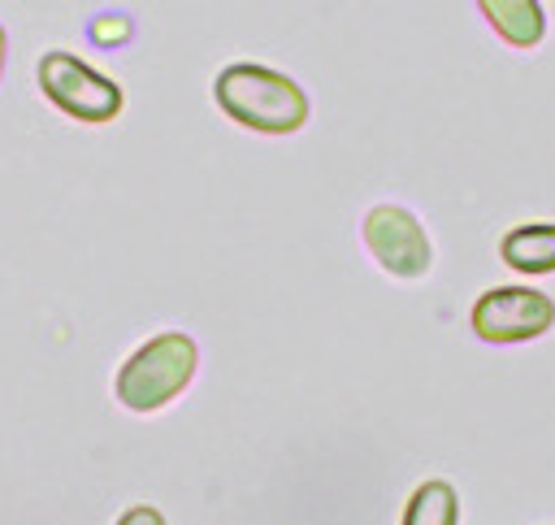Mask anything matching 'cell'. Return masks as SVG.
Segmentation results:
<instances>
[{"mask_svg":"<svg viewBox=\"0 0 555 525\" xmlns=\"http://www.w3.org/2000/svg\"><path fill=\"white\" fill-rule=\"evenodd\" d=\"M212 100L234 126L256 135H295L308 126V113H312L308 91L291 74L269 69L260 61L221 65L212 78Z\"/></svg>","mask_w":555,"mask_h":525,"instance_id":"6da1fadb","label":"cell"},{"mask_svg":"<svg viewBox=\"0 0 555 525\" xmlns=\"http://www.w3.org/2000/svg\"><path fill=\"white\" fill-rule=\"evenodd\" d=\"M195 369H199V343L186 330H160L117 364L113 399L134 417H152L191 386Z\"/></svg>","mask_w":555,"mask_h":525,"instance_id":"7a4b0ae2","label":"cell"},{"mask_svg":"<svg viewBox=\"0 0 555 525\" xmlns=\"http://www.w3.org/2000/svg\"><path fill=\"white\" fill-rule=\"evenodd\" d=\"M35 87L56 113H65L69 121H82V126H108L126 104L117 78H108L104 69L87 65L82 56L65 52V48H48L35 61Z\"/></svg>","mask_w":555,"mask_h":525,"instance_id":"3957f363","label":"cell"},{"mask_svg":"<svg viewBox=\"0 0 555 525\" xmlns=\"http://www.w3.org/2000/svg\"><path fill=\"white\" fill-rule=\"evenodd\" d=\"M468 325L490 347L533 343L555 325V299L538 286H490L473 299Z\"/></svg>","mask_w":555,"mask_h":525,"instance_id":"277c9868","label":"cell"},{"mask_svg":"<svg viewBox=\"0 0 555 525\" xmlns=\"http://www.w3.org/2000/svg\"><path fill=\"white\" fill-rule=\"evenodd\" d=\"M360 239H364V252L373 256V265L399 282H416L434 265V243H429L421 217L408 213L403 204H373L360 221Z\"/></svg>","mask_w":555,"mask_h":525,"instance_id":"5b68a950","label":"cell"},{"mask_svg":"<svg viewBox=\"0 0 555 525\" xmlns=\"http://www.w3.org/2000/svg\"><path fill=\"white\" fill-rule=\"evenodd\" d=\"M486 26L507 43V48H538L546 39V9L542 0H477Z\"/></svg>","mask_w":555,"mask_h":525,"instance_id":"8992f818","label":"cell"},{"mask_svg":"<svg viewBox=\"0 0 555 525\" xmlns=\"http://www.w3.org/2000/svg\"><path fill=\"white\" fill-rule=\"evenodd\" d=\"M499 260L516 273L542 278L555 273V221H529V226H512L499 239Z\"/></svg>","mask_w":555,"mask_h":525,"instance_id":"52a82bcc","label":"cell"},{"mask_svg":"<svg viewBox=\"0 0 555 525\" xmlns=\"http://www.w3.org/2000/svg\"><path fill=\"white\" fill-rule=\"evenodd\" d=\"M399 525H460V495H455V486L447 477H425L408 495Z\"/></svg>","mask_w":555,"mask_h":525,"instance_id":"ba28073f","label":"cell"},{"mask_svg":"<svg viewBox=\"0 0 555 525\" xmlns=\"http://www.w3.org/2000/svg\"><path fill=\"white\" fill-rule=\"evenodd\" d=\"M130 35H134V22H130V13H121V9L95 13V17L87 22V39H91L95 48H121V43H130Z\"/></svg>","mask_w":555,"mask_h":525,"instance_id":"9c48e42d","label":"cell"},{"mask_svg":"<svg viewBox=\"0 0 555 525\" xmlns=\"http://www.w3.org/2000/svg\"><path fill=\"white\" fill-rule=\"evenodd\" d=\"M113 525H169V521H165V512L152 508V503H130V508H121V516H117Z\"/></svg>","mask_w":555,"mask_h":525,"instance_id":"30bf717a","label":"cell"},{"mask_svg":"<svg viewBox=\"0 0 555 525\" xmlns=\"http://www.w3.org/2000/svg\"><path fill=\"white\" fill-rule=\"evenodd\" d=\"M4 65H9V35H4V26H0V78H4Z\"/></svg>","mask_w":555,"mask_h":525,"instance_id":"8fae6325","label":"cell"}]
</instances>
